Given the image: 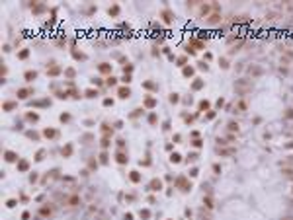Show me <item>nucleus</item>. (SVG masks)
<instances>
[{
	"label": "nucleus",
	"mask_w": 293,
	"mask_h": 220,
	"mask_svg": "<svg viewBox=\"0 0 293 220\" xmlns=\"http://www.w3.org/2000/svg\"><path fill=\"white\" fill-rule=\"evenodd\" d=\"M262 72H264V70H262L260 66H256V64L248 68V74H250V76H262Z\"/></svg>",
	"instance_id": "nucleus-3"
},
{
	"label": "nucleus",
	"mask_w": 293,
	"mask_h": 220,
	"mask_svg": "<svg viewBox=\"0 0 293 220\" xmlns=\"http://www.w3.org/2000/svg\"><path fill=\"white\" fill-rule=\"evenodd\" d=\"M117 162H119V164H125V162H127V156H125L123 152H119V154H117Z\"/></svg>",
	"instance_id": "nucleus-15"
},
{
	"label": "nucleus",
	"mask_w": 293,
	"mask_h": 220,
	"mask_svg": "<svg viewBox=\"0 0 293 220\" xmlns=\"http://www.w3.org/2000/svg\"><path fill=\"white\" fill-rule=\"evenodd\" d=\"M219 19H221V18L217 16V14H213V16H211L209 19H207V22H209V23H219Z\"/></svg>",
	"instance_id": "nucleus-20"
},
{
	"label": "nucleus",
	"mask_w": 293,
	"mask_h": 220,
	"mask_svg": "<svg viewBox=\"0 0 293 220\" xmlns=\"http://www.w3.org/2000/svg\"><path fill=\"white\" fill-rule=\"evenodd\" d=\"M180 101V96L178 94H170V103H178Z\"/></svg>",
	"instance_id": "nucleus-21"
},
{
	"label": "nucleus",
	"mask_w": 293,
	"mask_h": 220,
	"mask_svg": "<svg viewBox=\"0 0 293 220\" xmlns=\"http://www.w3.org/2000/svg\"><path fill=\"white\" fill-rule=\"evenodd\" d=\"M14 107H16V103H14V101H8V103H4V109H6V111H12Z\"/></svg>",
	"instance_id": "nucleus-19"
},
{
	"label": "nucleus",
	"mask_w": 293,
	"mask_h": 220,
	"mask_svg": "<svg viewBox=\"0 0 293 220\" xmlns=\"http://www.w3.org/2000/svg\"><path fill=\"white\" fill-rule=\"evenodd\" d=\"M35 76H37V72H33V70H27L26 72V80L29 82V80H35Z\"/></svg>",
	"instance_id": "nucleus-12"
},
{
	"label": "nucleus",
	"mask_w": 293,
	"mask_h": 220,
	"mask_svg": "<svg viewBox=\"0 0 293 220\" xmlns=\"http://www.w3.org/2000/svg\"><path fill=\"white\" fill-rule=\"evenodd\" d=\"M123 70H125V74H127V72H131V70H133V66H131V64H127V66L123 68Z\"/></svg>",
	"instance_id": "nucleus-45"
},
{
	"label": "nucleus",
	"mask_w": 293,
	"mask_h": 220,
	"mask_svg": "<svg viewBox=\"0 0 293 220\" xmlns=\"http://www.w3.org/2000/svg\"><path fill=\"white\" fill-rule=\"evenodd\" d=\"M129 96H131V90L129 88H119V97L121 99H127Z\"/></svg>",
	"instance_id": "nucleus-4"
},
{
	"label": "nucleus",
	"mask_w": 293,
	"mask_h": 220,
	"mask_svg": "<svg viewBox=\"0 0 293 220\" xmlns=\"http://www.w3.org/2000/svg\"><path fill=\"white\" fill-rule=\"evenodd\" d=\"M100 160H102L104 164H108V154H102V156H100Z\"/></svg>",
	"instance_id": "nucleus-44"
},
{
	"label": "nucleus",
	"mask_w": 293,
	"mask_h": 220,
	"mask_svg": "<svg viewBox=\"0 0 293 220\" xmlns=\"http://www.w3.org/2000/svg\"><path fill=\"white\" fill-rule=\"evenodd\" d=\"M27 166H29V164L26 162V160H22V162H20V164H18V168H20V169H22V172H26V169H27Z\"/></svg>",
	"instance_id": "nucleus-17"
},
{
	"label": "nucleus",
	"mask_w": 293,
	"mask_h": 220,
	"mask_svg": "<svg viewBox=\"0 0 293 220\" xmlns=\"http://www.w3.org/2000/svg\"><path fill=\"white\" fill-rule=\"evenodd\" d=\"M235 90H236L238 94H246V92H250V90H252V86L246 82V80H238L236 86H235Z\"/></svg>",
	"instance_id": "nucleus-1"
},
{
	"label": "nucleus",
	"mask_w": 293,
	"mask_h": 220,
	"mask_svg": "<svg viewBox=\"0 0 293 220\" xmlns=\"http://www.w3.org/2000/svg\"><path fill=\"white\" fill-rule=\"evenodd\" d=\"M102 146L108 148V146H110V140H108V138H104V140H102Z\"/></svg>",
	"instance_id": "nucleus-40"
},
{
	"label": "nucleus",
	"mask_w": 293,
	"mask_h": 220,
	"mask_svg": "<svg viewBox=\"0 0 293 220\" xmlns=\"http://www.w3.org/2000/svg\"><path fill=\"white\" fill-rule=\"evenodd\" d=\"M29 181H31V183L37 181V173H31V175H29Z\"/></svg>",
	"instance_id": "nucleus-41"
},
{
	"label": "nucleus",
	"mask_w": 293,
	"mask_h": 220,
	"mask_svg": "<svg viewBox=\"0 0 293 220\" xmlns=\"http://www.w3.org/2000/svg\"><path fill=\"white\" fill-rule=\"evenodd\" d=\"M160 187H162L160 179H152V181H151V189H152V191H160Z\"/></svg>",
	"instance_id": "nucleus-6"
},
{
	"label": "nucleus",
	"mask_w": 293,
	"mask_h": 220,
	"mask_svg": "<svg viewBox=\"0 0 293 220\" xmlns=\"http://www.w3.org/2000/svg\"><path fill=\"white\" fill-rule=\"evenodd\" d=\"M215 117V111H207V119H213Z\"/></svg>",
	"instance_id": "nucleus-46"
},
{
	"label": "nucleus",
	"mask_w": 293,
	"mask_h": 220,
	"mask_svg": "<svg viewBox=\"0 0 293 220\" xmlns=\"http://www.w3.org/2000/svg\"><path fill=\"white\" fill-rule=\"evenodd\" d=\"M197 66H199L201 70H207V62H199V64H197Z\"/></svg>",
	"instance_id": "nucleus-42"
},
{
	"label": "nucleus",
	"mask_w": 293,
	"mask_h": 220,
	"mask_svg": "<svg viewBox=\"0 0 293 220\" xmlns=\"http://www.w3.org/2000/svg\"><path fill=\"white\" fill-rule=\"evenodd\" d=\"M162 18H164V22H168V23H170V22H172V18H174V16H172V14L168 12V10H164V12H162Z\"/></svg>",
	"instance_id": "nucleus-11"
},
{
	"label": "nucleus",
	"mask_w": 293,
	"mask_h": 220,
	"mask_svg": "<svg viewBox=\"0 0 293 220\" xmlns=\"http://www.w3.org/2000/svg\"><path fill=\"white\" fill-rule=\"evenodd\" d=\"M213 172H215V173H221V166H219V164H215V166H213Z\"/></svg>",
	"instance_id": "nucleus-38"
},
{
	"label": "nucleus",
	"mask_w": 293,
	"mask_h": 220,
	"mask_svg": "<svg viewBox=\"0 0 293 220\" xmlns=\"http://www.w3.org/2000/svg\"><path fill=\"white\" fill-rule=\"evenodd\" d=\"M71 154H72V146L68 144V146H64V148H63V156H71Z\"/></svg>",
	"instance_id": "nucleus-14"
},
{
	"label": "nucleus",
	"mask_w": 293,
	"mask_h": 220,
	"mask_svg": "<svg viewBox=\"0 0 293 220\" xmlns=\"http://www.w3.org/2000/svg\"><path fill=\"white\" fill-rule=\"evenodd\" d=\"M43 134H45V136H47V138H53V136H55V134H57V133H55V131H53V129H45V133H43Z\"/></svg>",
	"instance_id": "nucleus-16"
},
{
	"label": "nucleus",
	"mask_w": 293,
	"mask_h": 220,
	"mask_svg": "<svg viewBox=\"0 0 293 220\" xmlns=\"http://www.w3.org/2000/svg\"><path fill=\"white\" fill-rule=\"evenodd\" d=\"M27 119H29V121H33V123H35L37 119H39V115H37V113H29V115H27Z\"/></svg>",
	"instance_id": "nucleus-29"
},
{
	"label": "nucleus",
	"mask_w": 293,
	"mask_h": 220,
	"mask_svg": "<svg viewBox=\"0 0 293 220\" xmlns=\"http://www.w3.org/2000/svg\"><path fill=\"white\" fill-rule=\"evenodd\" d=\"M285 119H293V109H287L285 111Z\"/></svg>",
	"instance_id": "nucleus-33"
},
{
	"label": "nucleus",
	"mask_w": 293,
	"mask_h": 220,
	"mask_svg": "<svg viewBox=\"0 0 293 220\" xmlns=\"http://www.w3.org/2000/svg\"><path fill=\"white\" fill-rule=\"evenodd\" d=\"M29 96H33V90L31 88H22L18 92V97H22V99H26V97H29Z\"/></svg>",
	"instance_id": "nucleus-2"
},
{
	"label": "nucleus",
	"mask_w": 293,
	"mask_h": 220,
	"mask_svg": "<svg viewBox=\"0 0 293 220\" xmlns=\"http://www.w3.org/2000/svg\"><path fill=\"white\" fill-rule=\"evenodd\" d=\"M207 107H209V101H201V103H199V109H201V111H203V109H207Z\"/></svg>",
	"instance_id": "nucleus-32"
},
{
	"label": "nucleus",
	"mask_w": 293,
	"mask_h": 220,
	"mask_svg": "<svg viewBox=\"0 0 293 220\" xmlns=\"http://www.w3.org/2000/svg\"><path fill=\"white\" fill-rule=\"evenodd\" d=\"M184 76H193V68L192 66H186V68H184Z\"/></svg>",
	"instance_id": "nucleus-18"
},
{
	"label": "nucleus",
	"mask_w": 293,
	"mask_h": 220,
	"mask_svg": "<svg viewBox=\"0 0 293 220\" xmlns=\"http://www.w3.org/2000/svg\"><path fill=\"white\" fill-rule=\"evenodd\" d=\"M119 14V6H113V8H110V16H117Z\"/></svg>",
	"instance_id": "nucleus-28"
},
{
	"label": "nucleus",
	"mask_w": 293,
	"mask_h": 220,
	"mask_svg": "<svg viewBox=\"0 0 293 220\" xmlns=\"http://www.w3.org/2000/svg\"><path fill=\"white\" fill-rule=\"evenodd\" d=\"M219 64H221V68H229V61L227 58H219Z\"/></svg>",
	"instance_id": "nucleus-25"
},
{
	"label": "nucleus",
	"mask_w": 293,
	"mask_h": 220,
	"mask_svg": "<svg viewBox=\"0 0 293 220\" xmlns=\"http://www.w3.org/2000/svg\"><path fill=\"white\" fill-rule=\"evenodd\" d=\"M115 82H117V80H115V78H111V76H110V78H108V84H110V86H115Z\"/></svg>",
	"instance_id": "nucleus-35"
},
{
	"label": "nucleus",
	"mask_w": 293,
	"mask_h": 220,
	"mask_svg": "<svg viewBox=\"0 0 293 220\" xmlns=\"http://www.w3.org/2000/svg\"><path fill=\"white\" fill-rule=\"evenodd\" d=\"M129 179H131L133 183H139V181H141V175H139V172H131V173H129Z\"/></svg>",
	"instance_id": "nucleus-7"
},
{
	"label": "nucleus",
	"mask_w": 293,
	"mask_h": 220,
	"mask_svg": "<svg viewBox=\"0 0 293 220\" xmlns=\"http://www.w3.org/2000/svg\"><path fill=\"white\" fill-rule=\"evenodd\" d=\"M203 88V82L201 80H196V82H193V90H201Z\"/></svg>",
	"instance_id": "nucleus-27"
},
{
	"label": "nucleus",
	"mask_w": 293,
	"mask_h": 220,
	"mask_svg": "<svg viewBox=\"0 0 293 220\" xmlns=\"http://www.w3.org/2000/svg\"><path fill=\"white\" fill-rule=\"evenodd\" d=\"M104 105H106V107H110V105H113V99H106V101H104Z\"/></svg>",
	"instance_id": "nucleus-39"
},
{
	"label": "nucleus",
	"mask_w": 293,
	"mask_h": 220,
	"mask_svg": "<svg viewBox=\"0 0 293 220\" xmlns=\"http://www.w3.org/2000/svg\"><path fill=\"white\" fill-rule=\"evenodd\" d=\"M86 96L88 97H96L98 96V90H86Z\"/></svg>",
	"instance_id": "nucleus-23"
},
{
	"label": "nucleus",
	"mask_w": 293,
	"mask_h": 220,
	"mask_svg": "<svg viewBox=\"0 0 293 220\" xmlns=\"http://www.w3.org/2000/svg\"><path fill=\"white\" fill-rule=\"evenodd\" d=\"M148 123H151V125H156V115H155V113L148 115Z\"/></svg>",
	"instance_id": "nucleus-30"
},
{
	"label": "nucleus",
	"mask_w": 293,
	"mask_h": 220,
	"mask_svg": "<svg viewBox=\"0 0 293 220\" xmlns=\"http://www.w3.org/2000/svg\"><path fill=\"white\" fill-rule=\"evenodd\" d=\"M203 204H205L207 208H213V201H211V197H203Z\"/></svg>",
	"instance_id": "nucleus-13"
},
{
	"label": "nucleus",
	"mask_w": 293,
	"mask_h": 220,
	"mask_svg": "<svg viewBox=\"0 0 293 220\" xmlns=\"http://www.w3.org/2000/svg\"><path fill=\"white\" fill-rule=\"evenodd\" d=\"M196 158H197V154H190V156H188V162H196Z\"/></svg>",
	"instance_id": "nucleus-37"
},
{
	"label": "nucleus",
	"mask_w": 293,
	"mask_h": 220,
	"mask_svg": "<svg viewBox=\"0 0 293 220\" xmlns=\"http://www.w3.org/2000/svg\"><path fill=\"white\" fill-rule=\"evenodd\" d=\"M283 175L293 181V169H291V168H283Z\"/></svg>",
	"instance_id": "nucleus-10"
},
{
	"label": "nucleus",
	"mask_w": 293,
	"mask_h": 220,
	"mask_svg": "<svg viewBox=\"0 0 293 220\" xmlns=\"http://www.w3.org/2000/svg\"><path fill=\"white\" fill-rule=\"evenodd\" d=\"M170 162L178 164V162H180V154H176V152H174V154H172V156H170Z\"/></svg>",
	"instance_id": "nucleus-24"
},
{
	"label": "nucleus",
	"mask_w": 293,
	"mask_h": 220,
	"mask_svg": "<svg viewBox=\"0 0 293 220\" xmlns=\"http://www.w3.org/2000/svg\"><path fill=\"white\" fill-rule=\"evenodd\" d=\"M27 55H29V53H27V49H24V51L20 53V58H27Z\"/></svg>",
	"instance_id": "nucleus-34"
},
{
	"label": "nucleus",
	"mask_w": 293,
	"mask_h": 220,
	"mask_svg": "<svg viewBox=\"0 0 293 220\" xmlns=\"http://www.w3.org/2000/svg\"><path fill=\"white\" fill-rule=\"evenodd\" d=\"M155 105H156V99H155V97H151V96H148V97L145 99V107H155Z\"/></svg>",
	"instance_id": "nucleus-9"
},
{
	"label": "nucleus",
	"mask_w": 293,
	"mask_h": 220,
	"mask_svg": "<svg viewBox=\"0 0 293 220\" xmlns=\"http://www.w3.org/2000/svg\"><path fill=\"white\" fill-rule=\"evenodd\" d=\"M291 193H293V187H291Z\"/></svg>",
	"instance_id": "nucleus-47"
},
{
	"label": "nucleus",
	"mask_w": 293,
	"mask_h": 220,
	"mask_svg": "<svg viewBox=\"0 0 293 220\" xmlns=\"http://www.w3.org/2000/svg\"><path fill=\"white\" fill-rule=\"evenodd\" d=\"M227 129H229L231 133H236V131H238V123H236V121H229V125H227Z\"/></svg>",
	"instance_id": "nucleus-8"
},
{
	"label": "nucleus",
	"mask_w": 293,
	"mask_h": 220,
	"mask_svg": "<svg viewBox=\"0 0 293 220\" xmlns=\"http://www.w3.org/2000/svg\"><path fill=\"white\" fill-rule=\"evenodd\" d=\"M238 107H240L242 111H244V109H246V101H238Z\"/></svg>",
	"instance_id": "nucleus-43"
},
{
	"label": "nucleus",
	"mask_w": 293,
	"mask_h": 220,
	"mask_svg": "<svg viewBox=\"0 0 293 220\" xmlns=\"http://www.w3.org/2000/svg\"><path fill=\"white\" fill-rule=\"evenodd\" d=\"M100 70H102V72H110V70H111V66L104 62V64H100Z\"/></svg>",
	"instance_id": "nucleus-22"
},
{
	"label": "nucleus",
	"mask_w": 293,
	"mask_h": 220,
	"mask_svg": "<svg viewBox=\"0 0 293 220\" xmlns=\"http://www.w3.org/2000/svg\"><path fill=\"white\" fill-rule=\"evenodd\" d=\"M47 72H49V74H51V76H57V74H59V72H61V68H57V66H53V68H51V70H47Z\"/></svg>",
	"instance_id": "nucleus-26"
},
{
	"label": "nucleus",
	"mask_w": 293,
	"mask_h": 220,
	"mask_svg": "<svg viewBox=\"0 0 293 220\" xmlns=\"http://www.w3.org/2000/svg\"><path fill=\"white\" fill-rule=\"evenodd\" d=\"M68 119H71V115H67V113H63V115H61V121H63V123H64V121H68Z\"/></svg>",
	"instance_id": "nucleus-36"
},
{
	"label": "nucleus",
	"mask_w": 293,
	"mask_h": 220,
	"mask_svg": "<svg viewBox=\"0 0 293 220\" xmlns=\"http://www.w3.org/2000/svg\"><path fill=\"white\" fill-rule=\"evenodd\" d=\"M192 144H193V146H196V148H201V146H203V142L199 140V138H196V140H193Z\"/></svg>",
	"instance_id": "nucleus-31"
},
{
	"label": "nucleus",
	"mask_w": 293,
	"mask_h": 220,
	"mask_svg": "<svg viewBox=\"0 0 293 220\" xmlns=\"http://www.w3.org/2000/svg\"><path fill=\"white\" fill-rule=\"evenodd\" d=\"M4 158H6V162H16V160H18V154H16V152H10V150H8V152L4 154Z\"/></svg>",
	"instance_id": "nucleus-5"
}]
</instances>
